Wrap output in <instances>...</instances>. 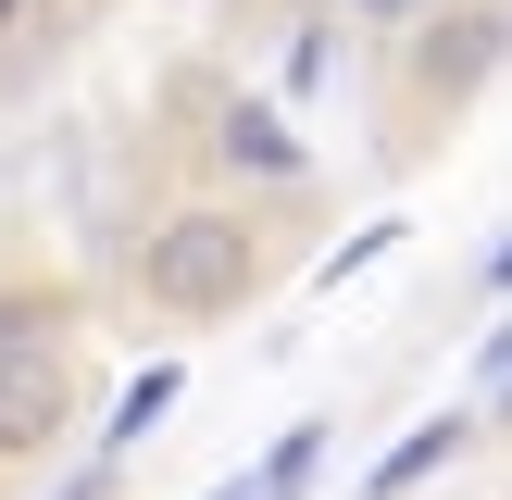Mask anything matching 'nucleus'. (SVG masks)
I'll use <instances>...</instances> for the list:
<instances>
[{
    "mask_svg": "<svg viewBox=\"0 0 512 500\" xmlns=\"http://www.w3.org/2000/svg\"><path fill=\"white\" fill-rule=\"evenodd\" d=\"M463 450H475V413H438V425H413V438H400L388 463H375V500L425 488V475H438V463H463Z\"/></svg>",
    "mask_w": 512,
    "mask_h": 500,
    "instance_id": "4",
    "label": "nucleus"
},
{
    "mask_svg": "<svg viewBox=\"0 0 512 500\" xmlns=\"http://www.w3.org/2000/svg\"><path fill=\"white\" fill-rule=\"evenodd\" d=\"M75 413V375H63V338H0V463L50 450Z\"/></svg>",
    "mask_w": 512,
    "mask_h": 500,
    "instance_id": "2",
    "label": "nucleus"
},
{
    "mask_svg": "<svg viewBox=\"0 0 512 500\" xmlns=\"http://www.w3.org/2000/svg\"><path fill=\"white\" fill-rule=\"evenodd\" d=\"M163 413H175V363H150L138 388L113 400V425H100V450H138V438H150V425H163Z\"/></svg>",
    "mask_w": 512,
    "mask_h": 500,
    "instance_id": "5",
    "label": "nucleus"
},
{
    "mask_svg": "<svg viewBox=\"0 0 512 500\" xmlns=\"http://www.w3.org/2000/svg\"><path fill=\"white\" fill-rule=\"evenodd\" d=\"M138 288L163 313H238L263 288V225L250 213H163L138 238Z\"/></svg>",
    "mask_w": 512,
    "mask_h": 500,
    "instance_id": "1",
    "label": "nucleus"
},
{
    "mask_svg": "<svg viewBox=\"0 0 512 500\" xmlns=\"http://www.w3.org/2000/svg\"><path fill=\"white\" fill-rule=\"evenodd\" d=\"M388 238H400V225H363V238H350V250H325V288H350V275H363V263H375V250H388Z\"/></svg>",
    "mask_w": 512,
    "mask_h": 500,
    "instance_id": "7",
    "label": "nucleus"
},
{
    "mask_svg": "<svg viewBox=\"0 0 512 500\" xmlns=\"http://www.w3.org/2000/svg\"><path fill=\"white\" fill-rule=\"evenodd\" d=\"M0 13H13V0H0Z\"/></svg>",
    "mask_w": 512,
    "mask_h": 500,
    "instance_id": "9",
    "label": "nucleus"
},
{
    "mask_svg": "<svg viewBox=\"0 0 512 500\" xmlns=\"http://www.w3.org/2000/svg\"><path fill=\"white\" fill-rule=\"evenodd\" d=\"M363 13H375V25H413V13H438V0H363Z\"/></svg>",
    "mask_w": 512,
    "mask_h": 500,
    "instance_id": "8",
    "label": "nucleus"
},
{
    "mask_svg": "<svg viewBox=\"0 0 512 500\" xmlns=\"http://www.w3.org/2000/svg\"><path fill=\"white\" fill-rule=\"evenodd\" d=\"M488 63H500V13H463V38H438V50H425V75H438V88H475Z\"/></svg>",
    "mask_w": 512,
    "mask_h": 500,
    "instance_id": "6",
    "label": "nucleus"
},
{
    "mask_svg": "<svg viewBox=\"0 0 512 500\" xmlns=\"http://www.w3.org/2000/svg\"><path fill=\"white\" fill-rule=\"evenodd\" d=\"M213 150H225V163H238V175H300V163H313V150L288 138V113H275V100H225Z\"/></svg>",
    "mask_w": 512,
    "mask_h": 500,
    "instance_id": "3",
    "label": "nucleus"
}]
</instances>
